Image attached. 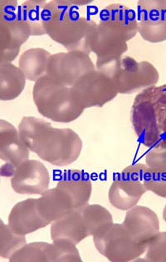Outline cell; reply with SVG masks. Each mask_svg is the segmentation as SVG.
<instances>
[{
  "instance_id": "obj_1",
  "label": "cell",
  "mask_w": 166,
  "mask_h": 262,
  "mask_svg": "<svg viewBox=\"0 0 166 262\" xmlns=\"http://www.w3.org/2000/svg\"><path fill=\"white\" fill-rule=\"evenodd\" d=\"M27 147L42 161L65 167L78 160L82 150L81 137L71 128H56L35 117H23L18 127Z\"/></svg>"
},
{
  "instance_id": "obj_2",
  "label": "cell",
  "mask_w": 166,
  "mask_h": 262,
  "mask_svg": "<svg viewBox=\"0 0 166 262\" xmlns=\"http://www.w3.org/2000/svg\"><path fill=\"white\" fill-rule=\"evenodd\" d=\"M91 1H48L44 9L43 27L52 40L66 51L91 54V43L98 23L81 15L78 7Z\"/></svg>"
},
{
  "instance_id": "obj_3",
  "label": "cell",
  "mask_w": 166,
  "mask_h": 262,
  "mask_svg": "<svg viewBox=\"0 0 166 262\" xmlns=\"http://www.w3.org/2000/svg\"><path fill=\"white\" fill-rule=\"evenodd\" d=\"M131 122L145 147L166 148V84L149 88L133 102Z\"/></svg>"
},
{
  "instance_id": "obj_4",
  "label": "cell",
  "mask_w": 166,
  "mask_h": 262,
  "mask_svg": "<svg viewBox=\"0 0 166 262\" xmlns=\"http://www.w3.org/2000/svg\"><path fill=\"white\" fill-rule=\"evenodd\" d=\"M33 98L38 113L53 122L69 123L84 112L74 100L71 88L60 84L49 76L34 83Z\"/></svg>"
},
{
  "instance_id": "obj_5",
  "label": "cell",
  "mask_w": 166,
  "mask_h": 262,
  "mask_svg": "<svg viewBox=\"0 0 166 262\" xmlns=\"http://www.w3.org/2000/svg\"><path fill=\"white\" fill-rule=\"evenodd\" d=\"M103 73L109 76L118 94H139L157 85L159 74L155 65L148 61H138L130 56L121 58Z\"/></svg>"
},
{
  "instance_id": "obj_6",
  "label": "cell",
  "mask_w": 166,
  "mask_h": 262,
  "mask_svg": "<svg viewBox=\"0 0 166 262\" xmlns=\"http://www.w3.org/2000/svg\"><path fill=\"white\" fill-rule=\"evenodd\" d=\"M31 36L20 17L18 1L0 0V64L11 63Z\"/></svg>"
},
{
  "instance_id": "obj_7",
  "label": "cell",
  "mask_w": 166,
  "mask_h": 262,
  "mask_svg": "<svg viewBox=\"0 0 166 262\" xmlns=\"http://www.w3.org/2000/svg\"><path fill=\"white\" fill-rule=\"evenodd\" d=\"M131 39L120 26L99 21L91 43V53L97 57L96 69L103 72L112 67L123 58Z\"/></svg>"
},
{
  "instance_id": "obj_8",
  "label": "cell",
  "mask_w": 166,
  "mask_h": 262,
  "mask_svg": "<svg viewBox=\"0 0 166 262\" xmlns=\"http://www.w3.org/2000/svg\"><path fill=\"white\" fill-rule=\"evenodd\" d=\"M93 241L98 252L111 262L132 261L146 250L133 240L122 223H112L94 235Z\"/></svg>"
},
{
  "instance_id": "obj_9",
  "label": "cell",
  "mask_w": 166,
  "mask_h": 262,
  "mask_svg": "<svg viewBox=\"0 0 166 262\" xmlns=\"http://www.w3.org/2000/svg\"><path fill=\"white\" fill-rule=\"evenodd\" d=\"M71 89L74 100L84 110L102 107L119 94L111 78L97 69L82 76Z\"/></svg>"
},
{
  "instance_id": "obj_10",
  "label": "cell",
  "mask_w": 166,
  "mask_h": 262,
  "mask_svg": "<svg viewBox=\"0 0 166 262\" xmlns=\"http://www.w3.org/2000/svg\"><path fill=\"white\" fill-rule=\"evenodd\" d=\"M147 166L131 165L123 169L113 180L109 189V202L113 207L128 211L137 205L147 190L144 185V174Z\"/></svg>"
},
{
  "instance_id": "obj_11",
  "label": "cell",
  "mask_w": 166,
  "mask_h": 262,
  "mask_svg": "<svg viewBox=\"0 0 166 262\" xmlns=\"http://www.w3.org/2000/svg\"><path fill=\"white\" fill-rule=\"evenodd\" d=\"M95 69L96 65L89 54L78 51L62 52L52 54L46 76L60 84L72 88L82 76Z\"/></svg>"
},
{
  "instance_id": "obj_12",
  "label": "cell",
  "mask_w": 166,
  "mask_h": 262,
  "mask_svg": "<svg viewBox=\"0 0 166 262\" xmlns=\"http://www.w3.org/2000/svg\"><path fill=\"white\" fill-rule=\"evenodd\" d=\"M136 15L138 33L145 41H166V0H139Z\"/></svg>"
},
{
  "instance_id": "obj_13",
  "label": "cell",
  "mask_w": 166,
  "mask_h": 262,
  "mask_svg": "<svg viewBox=\"0 0 166 262\" xmlns=\"http://www.w3.org/2000/svg\"><path fill=\"white\" fill-rule=\"evenodd\" d=\"M50 173L42 162L29 160L16 167L11 178V187L20 195H42L50 185Z\"/></svg>"
},
{
  "instance_id": "obj_14",
  "label": "cell",
  "mask_w": 166,
  "mask_h": 262,
  "mask_svg": "<svg viewBox=\"0 0 166 262\" xmlns=\"http://www.w3.org/2000/svg\"><path fill=\"white\" fill-rule=\"evenodd\" d=\"M122 224L133 240L146 249L160 231L157 214L143 206L136 205L128 210Z\"/></svg>"
},
{
  "instance_id": "obj_15",
  "label": "cell",
  "mask_w": 166,
  "mask_h": 262,
  "mask_svg": "<svg viewBox=\"0 0 166 262\" xmlns=\"http://www.w3.org/2000/svg\"><path fill=\"white\" fill-rule=\"evenodd\" d=\"M8 225L14 233L26 235L50 225L40 215L37 199L29 198L18 202L9 215Z\"/></svg>"
},
{
  "instance_id": "obj_16",
  "label": "cell",
  "mask_w": 166,
  "mask_h": 262,
  "mask_svg": "<svg viewBox=\"0 0 166 262\" xmlns=\"http://www.w3.org/2000/svg\"><path fill=\"white\" fill-rule=\"evenodd\" d=\"M57 187L66 192L71 198L74 210L89 204L92 192V184L88 174L82 170L69 169L64 171L58 181Z\"/></svg>"
},
{
  "instance_id": "obj_17",
  "label": "cell",
  "mask_w": 166,
  "mask_h": 262,
  "mask_svg": "<svg viewBox=\"0 0 166 262\" xmlns=\"http://www.w3.org/2000/svg\"><path fill=\"white\" fill-rule=\"evenodd\" d=\"M30 150L20 137L18 129L10 122L0 120V158L16 167L29 160Z\"/></svg>"
},
{
  "instance_id": "obj_18",
  "label": "cell",
  "mask_w": 166,
  "mask_h": 262,
  "mask_svg": "<svg viewBox=\"0 0 166 262\" xmlns=\"http://www.w3.org/2000/svg\"><path fill=\"white\" fill-rule=\"evenodd\" d=\"M37 207L40 215L50 224L62 219L74 210L71 198L57 187L49 189L42 194L37 199Z\"/></svg>"
},
{
  "instance_id": "obj_19",
  "label": "cell",
  "mask_w": 166,
  "mask_h": 262,
  "mask_svg": "<svg viewBox=\"0 0 166 262\" xmlns=\"http://www.w3.org/2000/svg\"><path fill=\"white\" fill-rule=\"evenodd\" d=\"M91 236L80 209L73 210L64 217L51 224L52 241H68L74 244Z\"/></svg>"
},
{
  "instance_id": "obj_20",
  "label": "cell",
  "mask_w": 166,
  "mask_h": 262,
  "mask_svg": "<svg viewBox=\"0 0 166 262\" xmlns=\"http://www.w3.org/2000/svg\"><path fill=\"white\" fill-rule=\"evenodd\" d=\"M51 56L52 54L42 48H33L23 52L20 55L18 67L26 76L27 80L36 82L46 76Z\"/></svg>"
},
{
  "instance_id": "obj_21",
  "label": "cell",
  "mask_w": 166,
  "mask_h": 262,
  "mask_svg": "<svg viewBox=\"0 0 166 262\" xmlns=\"http://www.w3.org/2000/svg\"><path fill=\"white\" fill-rule=\"evenodd\" d=\"M27 78L19 67L13 63L0 64V99L12 101L22 94Z\"/></svg>"
},
{
  "instance_id": "obj_22",
  "label": "cell",
  "mask_w": 166,
  "mask_h": 262,
  "mask_svg": "<svg viewBox=\"0 0 166 262\" xmlns=\"http://www.w3.org/2000/svg\"><path fill=\"white\" fill-rule=\"evenodd\" d=\"M100 22L117 25L134 38L138 33L137 15L131 8L121 4L109 5L100 13Z\"/></svg>"
},
{
  "instance_id": "obj_23",
  "label": "cell",
  "mask_w": 166,
  "mask_h": 262,
  "mask_svg": "<svg viewBox=\"0 0 166 262\" xmlns=\"http://www.w3.org/2000/svg\"><path fill=\"white\" fill-rule=\"evenodd\" d=\"M46 3L44 0H27L19 5L20 17L31 30L32 36L46 35L43 16Z\"/></svg>"
},
{
  "instance_id": "obj_24",
  "label": "cell",
  "mask_w": 166,
  "mask_h": 262,
  "mask_svg": "<svg viewBox=\"0 0 166 262\" xmlns=\"http://www.w3.org/2000/svg\"><path fill=\"white\" fill-rule=\"evenodd\" d=\"M11 262H53V243L36 242L25 245L9 259Z\"/></svg>"
},
{
  "instance_id": "obj_25",
  "label": "cell",
  "mask_w": 166,
  "mask_h": 262,
  "mask_svg": "<svg viewBox=\"0 0 166 262\" xmlns=\"http://www.w3.org/2000/svg\"><path fill=\"white\" fill-rule=\"evenodd\" d=\"M91 236L98 235L113 222L111 212L101 205H86L80 209Z\"/></svg>"
},
{
  "instance_id": "obj_26",
  "label": "cell",
  "mask_w": 166,
  "mask_h": 262,
  "mask_svg": "<svg viewBox=\"0 0 166 262\" xmlns=\"http://www.w3.org/2000/svg\"><path fill=\"white\" fill-rule=\"evenodd\" d=\"M27 244L25 235H18L12 231L9 225L1 220L0 225V256L10 259L14 254Z\"/></svg>"
},
{
  "instance_id": "obj_27",
  "label": "cell",
  "mask_w": 166,
  "mask_h": 262,
  "mask_svg": "<svg viewBox=\"0 0 166 262\" xmlns=\"http://www.w3.org/2000/svg\"><path fill=\"white\" fill-rule=\"evenodd\" d=\"M144 185L147 191L166 198V169L147 167L144 174Z\"/></svg>"
},
{
  "instance_id": "obj_28",
  "label": "cell",
  "mask_w": 166,
  "mask_h": 262,
  "mask_svg": "<svg viewBox=\"0 0 166 262\" xmlns=\"http://www.w3.org/2000/svg\"><path fill=\"white\" fill-rule=\"evenodd\" d=\"M53 262H81L82 258L77 245L68 241H54Z\"/></svg>"
},
{
  "instance_id": "obj_29",
  "label": "cell",
  "mask_w": 166,
  "mask_h": 262,
  "mask_svg": "<svg viewBox=\"0 0 166 262\" xmlns=\"http://www.w3.org/2000/svg\"><path fill=\"white\" fill-rule=\"evenodd\" d=\"M145 260L166 262V231H159L146 247Z\"/></svg>"
},
{
  "instance_id": "obj_30",
  "label": "cell",
  "mask_w": 166,
  "mask_h": 262,
  "mask_svg": "<svg viewBox=\"0 0 166 262\" xmlns=\"http://www.w3.org/2000/svg\"><path fill=\"white\" fill-rule=\"evenodd\" d=\"M146 165L150 168L166 169V148L149 151L146 156Z\"/></svg>"
},
{
  "instance_id": "obj_31",
  "label": "cell",
  "mask_w": 166,
  "mask_h": 262,
  "mask_svg": "<svg viewBox=\"0 0 166 262\" xmlns=\"http://www.w3.org/2000/svg\"><path fill=\"white\" fill-rule=\"evenodd\" d=\"M16 167L13 165L5 162V164L1 167V176L5 178H12L15 172Z\"/></svg>"
},
{
  "instance_id": "obj_32",
  "label": "cell",
  "mask_w": 166,
  "mask_h": 262,
  "mask_svg": "<svg viewBox=\"0 0 166 262\" xmlns=\"http://www.w3.org/2000/svg\"><path fill=\"white\" fill-rule=\"evenodd\" d=\"M163 219L166 222V204L164 206V210H163Z\"/></svg>"
}]
</instances>
